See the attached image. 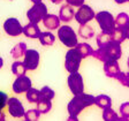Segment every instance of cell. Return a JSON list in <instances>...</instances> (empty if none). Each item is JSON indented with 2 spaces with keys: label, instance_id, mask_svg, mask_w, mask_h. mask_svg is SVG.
Here are the masks:
<instances>
[{
  "label": "cell",
  "instance_id": "obj_1",
  "mask_svg": "<svg viewBox=\"0 0 129 121\" xmlns=\"http://www.w3.org/2000/svg\"><path fill=\"white\" fill-rule=\"evenodd\" d=\"M121 43H118L115 40L111 39L103 46H99L98 50L92 51L91 56L96 58L102 62L112 61V60H119L122 55V50H121Z\"/></svg>",
  "mask_w": 129,
  "mask_h": 121
},
{
  "label": "cell",
  "instance_id": "obj_2",
  "mask_svg": "<svg viewBox=\"0 0 129 121\" xmlns=\"http://www.w3.org/2000/svg\"><path fill=\"white\" fill-rule=\"evenodd\" d=\"M93 104H94V97L92 95H88V94H84V92L78 95H74V98L68 103V106H67L68 113H69L68 120L77 121L78 114L85 107H89V106H91Z\"/></svg>",
  "mask_w": 129,
  "mask_h": 121
},
{
  "label": "cell",
  "instance_id": "obj_3",
  "mask_svg": "<svg viewBox=\"0 0 129 121\" xmlns=\"http://www.w3.org/2000/svg\"><path fill=\"white\" fill-rule=\"evenodd\" d=\"M58 37H59L60 42L67 47H75V45L78 43L75 31L69 25L60 27L58 30Z\"/></svg>",
  "mask_w": 129,
  "mask_h": 121
},
{
  "label": "cell",
  "instance_id": "obj_4",
  "mask_svg": "<svg viewBox=\"0 0 129 121\" xmlns=\"http://www.w3.org/2000/svg\"><path fill=\"white\" fill-rule=\"evenodd\" d=\"M94 19L98 22L102 31L111 34L115 28V22H114V16L110 12L103 11L94 15Z\"/></svg>",
  "mask_w": 129,
  "mask_h": 121
},
{
  "label": "cell",
  "instance_id": "obj_5",
  "mask_svg": "<svg viewBox=\"0 0 129 121\" xmlns=\"http://www.w3.org/2000/svg\"><path fill=\"white\" fill-rule=\"evenodd\" d=\"M81 61H82V56L77 52L75 47H70V50L66 53V58H64V68L69 73H75L78 72Z\"/></svg>",
  "mask_w": 129,
  "mask_h": 121
},
{
  "label": "cell",
  "instance_id": "obj_6",
  "mask_svg": "<svg viewBox=\"0 0 129 121\" xmlns=\"http://www.w3.org/2000/svg\"><path fill=\"white\" fill-rule=\"evenodd\" d=\"M46 14H47V7H46L45 4L40 1V3L34 4V6L27 12V17L29 19V21L31 23L38 24Z\"/></svg>",
  "mask_w": 129,
  "mask_h": 121
},
{
  "label": "cell",
  "instance_id": "obj_7",
  "mask_svg": "<svg viewBox=\"0 0 129 121\" xmlns=\"http://www.w3.org/2000/svg\"><path fill=\"white\" fill-rule=\"evenodd\" d=\"M68 86H69L70 91L74 95H78L84 92V84H83V77L80 73H70V75L67 78Z\"/></svg>",
  "mask_w": 129,
  "mask_h": 121
},
{
  "label": "cell",
  "instance_id": "obj_8",
  "mask_svg": "<svg viewBox=\"0 0 129 121\" xmlns=\"http://www.w3.org/2000/svg\"><path fill=\"white\" fill-rule=\"evenodd\" d=\"M94 12L90 6L88 5H82L80 6V8L77 9V12L75 13L74 17L80 24H86L89 21H91L92 19H94Z\"/></svg>",
  "mask_w": 129,
  "mask_h": 121
},
{
  "label": "cell",
  "instance_id": "obj_9",
  "mask_svg": "<svg viewBox=\"0 0 129 121\" xmlns=\"http://www.w3.org/2000/svg\"><path fill=\"white\" fill-rule=\"evenodd\" d=\"M4 30H5V32L8 36L16 37V36H20L23 32V27L21 25V23H20V21L17 19L9 17L4 23Z\"/></svg>",
  "mask_w": 129,
  "mask_h": 121
},
{
  "label": "cell",
  "instance_id": "obj_10",
  "mask_svg": "<svg viewBox=\"0 0 129 121\" xmlns=\"http://www.w3.org/2000/svg\"><path fill=\"white\" fill-rule=\"evenodd\" d=\"M7 108H8L9 114H11L13 118H22V116L24 115V113H25L22 103L20 102L17 98H15V97H11V98H8Z\"/></svg>",
  "mask_w": 129,
  "mask_h": 121
},
{
  "label": "cell",
  "instance_id": "obj_11",
  "mask_svg": "<svg viewBox=\"0 0 129 121\" xmlns=\"http://www.w3.org/2000/svg\"><path fill=\"white\" fill-rule=\"evenodd\" d=\"M24 66L27 70H35L39 65V53L36 50H27L24 53Z\"/></svg>",
  "mask_w": 129,
  "mask_h": 121
},
{
  "label": "cell",
  "instance_id": "obj_12",
  "mask_svg": "<svg viewBox=\"0 0 129 121\" xmlns=\"http://www.w3.org/2000/svg\"><path fill=\"white\" fill-rule=\"evenodd\" d=\"M30 88H31V80L25 75L17 76L13 83V91L15 94L27 92Z\"/></svg>",
  "mask_w": 129,
  "mask_h": 121
},
{
  "label": "cell",
  "instance_id": "obj_13",
  "mask_svg": "<svg viewBox=\"0 0 129 121\" xmlns=\"http://www.w3.org/2000/svg\"><path fill=\"white\" fill-rule=\"evenodd\" d=\"M104 72H105V75L107 77L115 78L116 75L120 73V66L118 64V60L104 62Z\"/></svg>",
  "mask_w": 129,
  "mask_h": 121
},
{
  "label": "cell",
  "instance_id": "obj_14",
  "mask_svg": "<svg viewBox=\"0 0 129 121\" xmlns=\"http://www.w3.org/2000/svg\"><path fill=\"white\" fill-rule=\"evenodd\" d=\"M42 21H43V23H44V27L48 30H54L60 27L59 16L54 15V14H46Z\"/></svg>",
  "mask_w": 129,
  "mask_h": 121
},
{
  "label": "cell",
  "instance_id": "obj_15",
  "mask_svg": "<svg viewBox=\"0 0 129 121\" xmlns=\"http://www.w3.org/2000/svg\"><path fill=\"white\" fill-rule=\"evenodd\" d=\"M24 36H27L29 38H38L40 35V29L38 27L37 23H28L27 25L23 27V32Z\"/></svg>",
  "mask_w": 129,
  "mask_h": 121
},
{
  "label": "cell",
  "instance_id": "obj_16",
  "mask_svg": "<svg viewBox=\"0 0 129 121\" xmlns=\"http://www.w3.org/2000/svg\"><path fill=\"white\" fill-rule=\"evenodd\" d=\"M75 13H74V9L72 8L70 5H64L60 8V13H59V19L60 21L67 23V22H70L74 17Z\"/></svg>",
  "mask_w": 129,
  "mask_h": 121
},
{
  "label": "cell",
  "instance_id": "obj_17",
  "mask_svg": "<svg viewBox=\"0 0 129 121\" xmlns=\"http://www.w3.org/2000/svg\"><path fill=\"white\" fill-rule=\"evenodd\" d=\"M94 105H97L99 108L104 110L106 107L112 106V99H111V97L106 96V95H99V96L94 97Z\"/></svg>",
  "mask_w": 129,
  "mask_h": 121
},
{
  "label": "cell",
  "instance_id": "obj_18",
  "mask_svg": "<svg viewBox=\"0 0 129 121\" xmlns=\"http://www.w3.org/2000/svg\"><path fill=\"white\" fill-rule=\"evenodd\" d=\"M103 119H104L105 121H127V119L122 118V116L120 118V116L112 110V107L104 108V112H103Z\"/></svg>",
  "mask_w": 129,
  "mask_h": 121
},
{
  "label": "cell",
  "instance_id": "obj_19",
  "mask_svg": "<svg viewBox=\"0 0 129 121\" xmlns=\"http://www.w3.org/2000/svg\"><path fill=\"white\" fill-rule=\"evenodd\" d=\"M75 48L77 50L78 53L81 54L82 59L90 56L92 54V51H93V50H92V47L89 45L88 43H77L75 45Z\"/></svg>",
  "mask_w": 129,
  "mask_h": 121
},
{
  "label": "cell",
  "instance_id": "obj_20",
  "mask_svg": "<svg viewBox=\"0 0 129 121\" xmlns=\"http://www.w3.org/2000/svg\"><path fill=\"white\" fill-rule=\"evenodd\" d=\"M38 38H39L40 44L44 45V46H51V45H53L54 42H55V37H54V35L50 31L40 32V35H39Z\"/></svg>",
  "mask_w": 129,
  "mask_h": 121
},
{
  "label": "cell",
  "instance_id": "obj_21",
  "mask_svg": "<svg viewBox=\"0 0 129 121\" xmlns=\"http://www.w3.org/2000/svg\"><path fill=\"white\" fill-rule=\"evenodd\" d=\"M27 44L23 43V42H21V43L16 44L15 46L13 47V50L11 51V54L12 56H13L14 59H20L21 56L24 55V53H25V51H27Z\"/></svg>",
  "mask_w": 129,
  "mask_h": 121
},
{
  "label": "cell",
  "instance_id": "obj_22",
  "mask_svg": "<svg viewBox=\"0 0 129 121\" xmlns=\"http://www.w3.org/2000/svg\"><path fill=\"white\" fill-rule=\"evenodd\" d=\"M111 39L115 40L118 43H122L124 39H127L124 28H118V27L114 28V30L111 32Z\"/></svg>",
  "mask_w": 129,
  "mask_h": 121
},
{
  "label": "cell",
  "instance_id": "obj_23",
  "mask_svg": "<svg viewBox=\"0 0 129 121\" xmlns=\"http://www.w3.org/2000/svg\"><path fill=\"white\" fill-rule=\"evenodd\" d=\"M78 35L82 38H84V39H90L94 35V31L88 24H81L80 29H78Z\"/></svg>",
  "mask_w": 129,
  "mask_h": 121
},
{
  "label": "cell",
  "instance_id": "obj_24",
  "mask_svg": "<svg viewBox=\"0 0 129 121\" xmlns=\"http://www.w3.org/2000/svg\"><path fill=\"white\" fill-rule=\"evenodd\" d=\"M37 110L39 111L40 114H46L51 111L52 108V103L51 100H46V99H40L37 103Z\"/></svg>",
  "mask_w": 129,
  "mask_h": 121
},
{
  "label": "cell",
  "instance_id": "obj_25",
  "mask_svg": "<svg viewBox=\"0 0 129 121\" xmlns=\"http://www.w3.org/2000/svg\"><path fill=\"white\" fill-rule=\"evenodd\" d=\"M115 27L118 28H124L129 24V15L127 13H119L116 19L114 20Z\"/></svg>",
  "mask_w": 129,
  "mask_h": 121
},
{
  "label": "cell",
  "instance_id": "obj_26",
  "mask_svg": "<svg viewBox=\"0 0 129 121\" xmlns=\"http://www.w3.org/2000/svg\"><path fill=\"white\" fill-rule=\"evenodd\" d=\"M12 72H13L14 75L16 76H21V75H25V72H27V67L24 66L23 62L21 61H15L12 65Z\"/></svg>",
  "mask_w": 129,
  "mask_h": 121
},
{
  "label": "cell",
  "instance_id": "obj_27",
  "mask_svg": "<svg viewBox=\"0 0 129 121\" xmlns=\"http://www.w3.org/2000/svg\"><path fill=\"white\" fill-rule=\"evenodd\" d=\"M55 96L54 91L50 86H43L39 90V100L40 99H46V100H52Z\"/></svg>",
  "mask_w": 129,
  "mask_h": 121
},
{
  "label": "cell",
  "instance_id": "obj_28",
  "mask_svg": "<svg viewBox=\"0 0 129 121\" xmlns=\"http://www.w3.org/2000/svg\"><path fill=\"white\" fill-rule=\"evenodd\" d=\"M24 120L25 121H38L40 116V113L37 108H32V110H28L24 113Z\"/></svg>",
  "mask_w": 129,
  "mask_h": 121
},
{
  "label": "cell",
  "instance_id": "obj_29",
  "mask_svg": "<svg viewBox=\"0 0 129 121\" xmlns=\"http://www.w3.org/2000/svg\"><path fill=\"white\" fill-rule=\"evenodd\" d=\"M25 97H27V99L29 103H37L38 100H39V90L30 88L27 91Z\"/></svg>",
  "mask_w": 129,
  "mask_h": 121
},
{
  "label": "cell",
  "instance_id": "obj_30",
  "mask_svg": "<svg viewBox=\"0 0 129 121\" xmlns=\"http://www.w3.org/2000/svg\"><path fill=\"white\" fill-rule=\"evenodd\" d=\"M7 100H8V96L5 92L0 91V121L5 120V114H4L3 110L6 105H7Z\"/></svg>",
  "mask_w": 129,
  "mask_h": 121
},
{
  "label": "cell",
  "instance_id": "obj_31",
  "mask_svg": "<svg viewBox=\"0 0 129 121\" xmlns=\"http://www.w3.org/2000/svg\"><path fill=\"white\" fill-rule=\"evenodd\" d=\"M110 40H111V34H107V32L102 31L99 35L97 36V44H98V47H99V46H103L104 44L110 42Z\"/></svg>",
  "mask_w": 129,
  "mask_h": 121
},
{
  "label": "cell",
  "instance_id": "obj_32",
  "mask_svg": "<svg viewBox=\"0 0 129 121\" xmlns=\"http://www.w3.org/2000/svg\"><path fill=\"white\" fill-rule=\"evenodd\" d=\"M116 80L120 82L121 84L123 86H127L129 88V73H123V72H120L116 75Z\"/></svg>",
  "mask_w": 129,
  "mask_h": 121
},
{
  "label": "cell",
  "instance_id": "obj_33",
  "mask_svg": "<svg viewBox=\"0 0 129 121\" xmlns=\"http://www.w3.org/2000/svg\"><path fill=\"white\" fill-rule=\"evenodd\" d=\"M120 114L122 118L129 119V102L128 103H123V104H121L120 106Z\"/></svg>",
  "mask_w": 129,
  "mask_h": 121
},
{
  "label": "cell",
  "instance_id": "obj_34",
  "mask_svg": "<svg viewBox=\"0 0 129 121\" xmlns=\"http://www.w3.org/2000/svg\"><path fill=\"white\" fill-rule=\"evenodd\" d=\"M68 5L73 6V7H80L84 4V0H66Z\"/></svg>",
  "mask_w": 129,
  "mask_h": 121
},
{
  "label": "cell",
  "instance_id": "obj_35",
  "mask_svg": "<svg viewBox=\"0 0 129 121\" xmlns=\"http://www.w3.org/2000/svg\"><path fill=\"white\" fill-rule=\"evenodd\" d=\"M124 32H126V38L129 39V24L127 27H124Z\"/></svg>",
  "mask_w": 129,
  "mask_h": 121
},
{
  "label": "cell",
  "instance_id": "obj_36",
  "mask_svg": "<svg viewBox=\"0 0 129 121\" xmlns=\"http://www.w3.org/2000/svg\"><path fill=\"white\" fill-rule=\"evenodd\" d=\"M116 4H119V5H122V4H124V3H127L128 0H114Z\"/></svg>",
  "mask_w": 129,
  "mask_h": 121
},
{
  "label": "cell",
  "instance_id": "obj_37",
  "mask_svg": "<svg viewBox=\"0 0 129 121\" xmlns=\"http://www.w3.org/2000/svg\"><path fill=\"white\" fill-rule=\"evenodd\" d=\"M63 0H51V3H53V4H55V5H58V4H61Z\"/></svg>",
  "mask_w": 129,
  "mask_h": 121
},
{
  "label": "cell",
  "instance_id": "obj_38",
  "mask_svg": "<svg viewBox=\"0 0 129 121\" xmlns=\"http://www.w3.org/2000/svg\"><path fill=\"white\" fill-rule=\"evenodd\" d=\"M3 66H4V59L1 58V56H0V69L3 68Z\"/></svg>",
  "mask_w": 129,
  "mask_h": 121
},
{
  "label": "cell",
  "instance_id": "obj_39",
  "mask_svg": "<svg viewBox=\"0 0 129 121\" xmlns=\"http://www.w3.org/2000/svg\"><path fill=\"white\" fill-rule=\"evenodd\" d=\"M30 1H31V3H34V4H37V3H40L42 0H30Z\"/></svg>",
  "mask_w": 129,
  "mask_h": 121
},
{
  "label": "cell",
  "instance_id": "obj_40",
  "mask_svg": "<svg viewBox=\"0 0 129 121\" xmlns=\"http://www.w3.org/2000/svg\"><path fill=\"white\" fill-rule=\"evenodd\" d=\"M127 64H128V68H129V58H128V61H127Z\"/></svg>",
  "mask_w": 129,
  "mask_h": 121
},
{
  "label": "cell",
  "instance_id": "obj_41",
  "mask_svg": "<svg viewBox=\"0 0 129 121\" xmlns=\"http://www.w3.org/2000/svg\"><path fill=\"white\" fill-rule=\"evenodd\" d=\"M128 1H129V0H128Z\"/></svg>",
  "mask_w": 129,
  "mask_h": 121
}]
</instances>
